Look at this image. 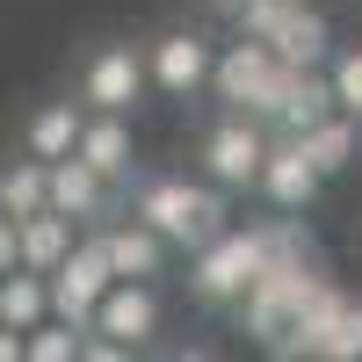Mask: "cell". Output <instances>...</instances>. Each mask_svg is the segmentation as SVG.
<instances>
[{
    "label": "cell",
    "mask_w": 362,
    "mask_h": 362,
    "mask_svg": "<svg viewBox=\"0 0 362 362\" xmlns=\"http://www.w3.org/2000/svg\"><path fill=\"white\" fill-rule=\"evenodd\" d=\"M283 80L290 66H276V51L261 37H239L225 58H210V87L232 116H254V124H276V102H283Z\"/></svg>",
    "instance_id": "cell-1"
},
{
    "label": "cell",
    "mask_w": 362,
    "mask_h": 362,
    "mask_svg": "<svg viewBox=\"0 0 362 362\" xmlns=\"http://www.w3.org/2000/svg\"><path fill=\"white\" fill-rule=\"evenodd\" d=\"M261 261H268V232H261V225H247V232L218 225L210 239H196V261H189V290H196V305H232V297L254 283Z\"/></svg>",
    "instance_id": "cell-2"
},
{
    "label": "cell",
    "mask_w": 362,
    "mask_h": 362,
    "mask_svg": "<svg viewBox=\"0 0 362 362\" xmlns=\"http://www.w3.org/2000/svg\"><path fill=\"white\" fill-rule=\"evenodd\" d=\"M138 225H153L160 239H210L225 225V196L210 189V181H145L138 189V210H131Z\"/></svg>",
    "instance_id": "cell-3"
},
{
    "label": "cell",
    "mask_w": 362,
    "mask_h": 362,
    "mask_svg": "<svg viewBox=\"0 0 362 362\" xmlns=\"http://www.w3.org/2000/svg\"><path fill=\"white\" fill-rule=\"evenodd\" d=\"M87 334H102L116 348H145L160 334V290L153 283H109L87 312Z\"/></svg>",
    "instance_id": "cell-4"
},
{
    "label": "cell",
    "mask_w": 362,
    "mask_h": 362,
    "mask_svg": "<svg viewBox=\"0 0 362 362\" xmlns=\"http://www.w3.org/2000/svg\"><path fill=\"white\" fill-rule=\"evenodd\" d=\"M210 58H218V51H210L196 29H167V37L145 51V87L189 102V95H203V87H210Z\"/></svg>",
    "instance_id": "cell-5"
},
{
    "label": "cell",
    "mask_w": 362,
    "mask_h": 362,
    "mask_svg": "<svg viewBox=\"0 0 362 362\" xmlns=\"http://www.w3.org/2000/svg\"><path fill=\"white\" fill-rule=\"evenodd\" d=\"M261 153H268V138H261L254 116H225V124L203 138V181L210 189H254Z\"/></svg>",
    "instance_id": "cell-6"
},
{
    "label": "cell",
    "mask_w": 362,
    "mask_h": 362,
    "mask_svg": "<svg viewBox=\"0 0 362 362\" xmlns=\"http://www.w3.org/2000/svg\"><path fill=\"white\" fill-rule=\"evenodd\" d=\"M80 102H87V109H116V116H131V109L145 102V58H138L131 44L95 51V66H87V80H80Z\"/></svg>",
    "instance_id": "cell-7"
},
{
    "label": "cell",
    "mask_w": 362,
    "mask_h": 362,
    "mask_svg": "<svg viewBox=\"0 0 362 362\" xmlns=\"http://www.w3.org/2000/svg\"><path fill=\"white\" fill-rule=\"evenodd\" d=\"M102 203H109V181L87 167V160H44V210H58V218H73V225H87V218H102Z\"/></svg>",
    "instance_id": "cell-8"
},
{
    "label": "cell",
    "mask_w": 362,
    "mask_h": 362,
    "mask_svg": "<svg viewBox=\"0 0 362 362\" xmlns=\"http://www.w3.org/2000/svg\"><path fill=\"white\" fill-rule=\"evenodd\" d=\"M254 189L276 203V210H312V196H319V174H312V160L297 153V138H283V145H268L261 153V167H254Z\"/></svg>",
    "instance_id": "cell-9"
},
{
    "label": "cell",
    "mask_w": 362,
    "mask_h": 362,
    "mask_svg": "<svg viewBox=\"0 0 362 362\" xmlns=\"http://www.w3.org/2000/svg\"><path fill=\"white\" fill-rule=\"evenodd\" d=\"M73 160H87L102 181H116V174H131V160H138V145H131V124L116 109H95V116H80V138H73Z\"/></svg>",
    "instance_id": "cell-10"
},
{
    "label": "cell",
    "mask_w": 362,
    "mask_h": 362,
    "mask_svg": "<svg viewBox=\"0 0 362 362\" xmlns=\"http://www.w3.org/2000/svg\"><path fill=\"white\" fill-rule=\"evenodd\" d=\"M268 51H276V66H326V58H334V22L297 0V8L268 29Z\"/></svg>",
    "instance_id": "cell-11"
},
{
    "label": "cell",
    "mask_w": 362,
    "mask_h": 362,
    "mask_svg": "<svg viewBox=\"0 0 362 362\" xmlns=\"http://www.w3.org/2000/svg\"><path fill=\"white\" fill-rule=\"evenodd\" d=\"M102 254H109V276L116 283H153L160 268H167V239L153 232V225H116V232H102Z\"/></svg>",
    "instance_id": "cell-12"
},
{
    "label": "cell",
    "mask_w": 362,
    "mask_h": 362,
    "mask_svg": "<svg viewBox=\"0 0 362 362\" xmlns=\"http://www.w3.org/2000/svg\"><path fill=\"white\" fill-rule=\"evenodd\" d=\"M297 138V153L312 160V174L319 181H334V174H348L355 167V153H362V138H355V116H319V124H305V131H290Z\"/></svg>",
    "instance_id": "cell-13"
},
{
    "label": "cell",
    "mask_w": 362,
    "mask_h": 362,
    "mask_svg": "<svg viewBox=\"0 0 362 362\" xmlns=\"http://www.w3.org/2000/svg\"><path fill=\"white\" fill-rule=\"evenodd\" d=\"M66 247H73V218H58V210H29V218H15V268L51 276V268L66 261Z\"/></svg>",
    "instance_id": "cell-14"
},
{
    "label": "cell",
    "mask_w": 362,
    "mask_h": 362,
    "mask_svg": "<svg viewBox=\"0 0 362 362\" xmlns=\"http://www.w3.org/2000/svg\"><path fill=\"white\" fill-rule=\"evenodd\" d=\"M319 116H334V87H326V73L319 66H290L283 102H276V124L283 131H305V124H319Z\"/></svg>",
    "instance_id": "cell-15"
},
{
    "label": "cell",
    "mask_w": 362,
    "mask_h": 362,
    "mask_svg": "<svg viewBox=\"0 0 362 362\" xmlns=\"http://www.w3.org/2000/svg\"><path fill=\"white\" fill-rule=\"evenodd\" d=\"M37 319H51L44 276H37V268H8V276H0V326H15V334H29Z\"/></svg>",
    "instance_id": "cell-16"
},
{
    "label": "cell",
    "mask_w": 362,
    "mask_h": 362,
    "mask_svg": "<svg viewBox=\"0 0 362 362\" xmlns=\"http://www.w3.org/2000/svg\"><path fill=\"white\" fill-rule=\"evenodd\" d=\"M73 138H80V109L73 102H44L29 116V160H66Z\"/></svg>",
    "instance_id": "cell-17"
},
{
    "label": "cell",
    "mask_w": 362,
    "mask_h": 362,
    "mask_svg": "<svg viewBox=\"0 0 362 362\" xmlns=\"http://www.w3.org/2000/svg\"><path fill=\"white\" fill-rule=\"evenodd\" d=\"M0 210L8 218H29V210H44V160H22L0 174Z\"/></svg>",
    "instance_id": "cell-18"
},
{
    "label": "cell",
    "mask_w": 362,
    "mask_h": 362,
    "mask_svg": "<svg viewBox=\"0 0 362 362\" xmlns=\"http://www.w3.org/2000/svg\"><path fill=\"white\" fill-rule=\"evenodd\" d=\"M22 355L29 362H73L80 355V326H66V319H37L22 334Z\"/></svg>",
    "instance_id": "cell-19"
},
{
    "label": "cell",
    "mask_w": 362,
    "mask_h": 362,
    "mask_svg": "<svg viewBox=\"0 0 362 362\" xmlns=\"http://www.w3.org/2000/svg\"><path fill=\"white\" fill-rule=\"evenodd\" d=\"M326 87H334V109H341V116H362V44L341 51L334 66H326Z\"/></svg>",
    "instance_id": "cell-20"
},
{
    "label": "cell",
    "mask_w": 362,
    "mask_h": 362,
    "mask_svg": "<svg viewBox=\"0 0 362 362\" xmlns=\"http://www.w3.org/2000/svg\"><path fill=\"white\" fill-rule=\"evenodd\" d=\"M319 362H362V305L348 297L341 319H334V334H326V355Z\"/></svg>",
    "instance_id": "cell-21"
},
{
    "label": "cell",
    "mask_w": 362,
    "mask_h": 362,
    "mask_svg": "<svg viewBox=\"0 0 362 362\" xmlns=\"http://www.w3.org/2000/svg\"><path fill=\"white\" fill-rule=\"evenodd\" d=\"M8 268H15V218L0 210V276H8Z\"/></svg>",
    "instance_id": "cell-22"
},
{
    "label": "cell",
    "mask_w": 362,
    "mask_h": 362,
    "mask_svg": "<svg viewBox=\"0 0 362 362\" xmlns=\"http://www.w3.org/2000/svg\"><path fill=\"white\" fill-rule=\"evenodd\" d=\"M0 362H22V334L15 326H0Z\"/></svg>",
    "instance_id": "cell-23"
}]
</instances>
